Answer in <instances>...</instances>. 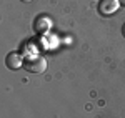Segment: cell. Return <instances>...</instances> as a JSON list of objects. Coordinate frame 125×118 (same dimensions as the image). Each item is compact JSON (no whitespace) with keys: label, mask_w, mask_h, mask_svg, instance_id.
<instances>
[{"label":"cell","mask_w":125,"mask_h":118,"mask_svg":"<svg viewBox=\"0 0 125 118\" xmlns=\"http://www.w3.org/2000/svg\"><path fill=\"white\" fill-rule=\"evenodd\" d=\"M23 68L30 73H43L47 70V60L40 55H32L23 58Z\"/></svg>","instance_id":"6da1fadb"},{"label":"cell","mask_w":125,"mask_h":118,"mask_svg":"<svg viewBox=\"0 0 125 118\" xmlns=\"http://www.w3.org/2000/svg\"><path fill=\"white\" fill-rule=\"evenodd\" d=\"M118 0H100L98 2V13L102 15V17H108V15H112V13H115L117 10H118Z\"/></svg>","instance_id":"7a4b0ae2"},{"label":"cell","mask_w":125,"mask_h":118,"mask_svg":"<svg viewBox=\"0 0 125 118\" xmlns=\"http://www.w3.org/2000/svg\"><path fill=\"white\" fill-rule=\"evenodd\" d=\"M50 25H52V22L47 15H39L33 20V32L35 33H45V32H48Z\"/></svg>","instance_id":"3957f363"},{"label":"cell","mask_w":125,"mask_h":118,"mask_svg":"<svg viewBox=\"0 0 125 118\" xmlns=\"http://www.w3.org/2000/svg\"><path fill=\"white\" fill-rule=\"evenodd\" d=\"M5 65L10 70H17L23 65V58H22V55L19 52H10L9 55L5 57Z\"/></svg>","instance_id":"277c9868"},{"label":"cell","mask_w":125,"mask_h":118,"mask_svg":"<svg viewBox=\"0 0 125 118\" xmlns=\"http://www.w3.org/2000/svg\"><path fill=\"white\" fill-rule=\"evenodd\" d=\"M122 35H124V37H125V23H124V25H122Z\"/></svg>","instance_id":"5b68a950"},{"label":"cell","mask_w":125,"mask_h":118,"mask_svg":"<svg viewBox=\"0 0 125 118\" xmlns=\"http://www.w3.org/2000/svg\"><path fill=\"white\" fill-rule=\"evenodd\" d=\"M118 3H122V5L125 7V0H118Z\"/></svg>","instance_id":"8992f818"},{"label":"cell","mask_w":125,"mask_h":118,"mask_svg":"<svg viewBox=\"0 0 125 118\" xmlns=\"http://www.w3.org/2000/svg\"><path fill=\"white\" fill-rule=\"evenodd\" d=\"M20 2H23V3H29V2H32V0H20Z\"/></svg>","instance_id":"52a82bcc"}]
</instances>
